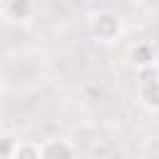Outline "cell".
<instances>
[{"instance_id":"obj_1","label":"cell","mask_w":159,"mask_h":159,"mask_svg":"<svg viewBox=\"0 0 159 159\" xmlns=\"http://www.w3.org/2000/svg\"><path fill=\"white\" fill-rule=\"evenodd\" d=\"M122 30H124L122 15L112 7H102V10L92 12V17H89V35L97 42H114V40H119Z\"/></svg>"},{"instance_id":"obj_2","label":"cell","mask_w":159,"mask_h":159,"mask_svg":"<svg viewBox=\"0 0 159 159\" xmlns=\"http://www.w3.org/2000/svg\"><path fill=\"white\" fill-rule=\"evenodd\" d=\"M127 62L134 70H147V67H157V50L152 42H134L127 50Z\"/></svg>"},{"instance_id":"obj_3","label":"cell","mask_w":159,"mask_h":159,"mask_svg":"<svg viewBox=\"0 0 159 159\" xmlns=\"http://www.w3.org/2000/svg\"><path fill=\"white\" fill-rule=\"evenodd\" d=\"M40 159H75V147L62 137L45 139L40 142Z\"/></svg>"},{"instance_id":"obj_4","label":"cell","mask_w":159,"mask_h":159,"mask_svg":"<svg viewBox=\"0 0 159 159\" xmlns=\"http://www.w3.org/2000/svg\"><path fill=\"white\" fill-rule=\"evenodd\" d=\"M0 10H2V15H5L7 20H12V22H27V20L35 15V2H32V0H10V2H5Z\"/></svg>"},{"instance_id":"obj_5","label":"cell","mask_w":159,"mask_h":159,"mask_svg":"<svg viewBox=\"0 0 159 159\" xmlns=\"http://www.w3.org/2000/svg\"><path fill=\"white\" fill-rule=\"evenodd\" d=\"M139 99L149 112H157L159 109V82L139 84Z\"/></svg>"},{"instance_id":"obj_6","label":"cell","mask_w":159,"mask_h":159,"mask_svg":"<svg viewBox=\"0 0 159 159\" xmlns=\"http://www.w3.org/2000/svg\"><path fill=\"white\" fill-rule=\"evenodd\" d=\"M7 159H40V144L27 142V139L15 142V144H12V152H10Z\"/></svg>"},{"instance_id":"obj_7","label":"cell","mask_w":159,"mask_h":159,"mask_svg":"<svg viewBox=\"0 0 159 159\" xmlns=\"http://www.w3.org/2000/svg\"><path fill=\"white\" fill-rule=\"evenodd\" d=\"M12 144H15V139H10V137H2V142H0V157H10V152H12Z\"/></svg>"},{"instance_id":"obj_8","label":"cell","mask_w":159,"mask_h":159,"mask_svg":"<svg viewBox=\"0 0 159 159\" xmlns=\"http://www.w3.org/2000/svg\"><path fill=\"white\" fill-rule=\"evenodd\" d=\"M2 137H5V132H2V129H0V142H2Z\"/></svg>"}]
</instances>
